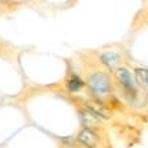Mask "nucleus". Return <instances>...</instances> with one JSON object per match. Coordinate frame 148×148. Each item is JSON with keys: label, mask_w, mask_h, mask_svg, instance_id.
<instances>
[{"label": "nucleus", "mask_w": 148, "mask_h": 148, "mask_svg": "<svg viewBox=\"0 0 148 148\" xmlns=\"http://www.w3.org/2000/svg\"><path fill=\"white\" fill-rule=\"evenodd\" d=\"M116 76H117V79H119V82L121 83V86H123L125 90L135 92V83L136 82H135L132 73L130 72L127 68H117Z\"/></svg>", "instance_id": "nucleus-3"}, {"label": "nucleus", "mask_w": 148, "mask_h": 148, "mask_svg": "<svg viewBox=\"0 0 148 148\" xmlns=\"http://www.w3.org/2000/svg\"><path fill=\"white\" fill-rule=\"evenodd\" d=\"M82 87H83V82L80 80V77H77V76H72L71 80L68 82L69 92H77V91L82 90Z\"/></svg>", "instance_id": "nucleus-6"}, {"label": "nucleus", "mask_w": 148, "mask_h": 148, "mask_svg": "<svg viewBox=\"0 0 148 148\" xmlns=\"http://www.w3.org/2000/svg\"><path fill=\"white\" fill-rule=\"evenodd\" d=\"M77 140L79 143H82L83 145H86L87 148H96L97 147V138L95 132L91 131L88 127L83 128L82 131L77 135Z\"/></svg>", "instance_id": "nucleus-4"}, {"label": "nucleus", "mask_w": 148, "mask_h": 148, "mask_svg": "<svg viewBox=\"0 0 148 148\" xmlns=\"http://www.w3.org/2000/svg\"><path fill=\"white\" fill-rule=\"evenodd\" d=\"M135 76L140 84H147L148 86V69L147 68H136Z\"/></svg>", "instance_id": "nucleus-7"}, {"label": "nucleus", "mask_w": 148, "mask_h": 148, "mask_svg": "<svg viewBox=\"0 0 148 148\" xmlns=\"http://www.w3.org/2000/svg\"><path fill=\"white\" fill-rule=\"evenodd\" d=\"M100 60L110 69H117V66L120 63V56L114 51H106L100 55Z\"/></svg>", "instance_id": "nucleus-5"}, {"label": "nucleus", "mask_w": 148, "mask_h": 148, "mask_svg": "<svg viewBox=\"0 0 148 148\" xmlns=\"http://www.w3.org/2000/svg\"><path fill=\"white\" fill-rule=\"evenodd\" d=\"M84 107L87 108V111L90 112L92 116L100 117V119H110V111L104 107L103 104H100L99 101H86Z\"/></svg>", "instance_id": "nucleus-2"}, {"label": "nucleus", "mask_w": 148, "mask_h": 148, "mask_svg": "<svg viewBox=\"0 0 148 148\" xmlns=\"http://www.w3.org/2000/svg\"><path fill=\"white\" fill-rule=\"evenodd\" d=\"M88 87L97 97H107L111 93L110 76L104 72H95L88 79Z\"/></svg>", "instance_id": "nucleus-1"}]
</instances>
